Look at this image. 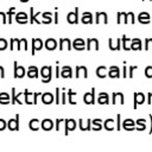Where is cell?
<instances>
[{"instance_id": "5", "label": "cell", "mask_w": 152, "mask_h": 152, "mask_svg": "<svg viewBox=\"0 0 152 152\" xmlns=\"http://www.w3.org/2000/svg\"><path fill=\"white\" fill-rule=\"evenodd\" d=\"M31 44H32L31 55H36L37 51H39V50H42L44 48V42L40 38H32L31 39Z\"/></svg>"}, {"instance_id": "28", "label": "cell", "mask_w": 152, "mask_h": 152, "mask_svg": "<svg viewBox=\"0 0 152 152\" xmlns=\"http://www.w3.org/2000/svg\"><path fill=\"white\" fill-rule=\"evenodd\" d=\"M42 101H43V103H45V104H50V103L55 102V95H53L52 93H50V91L43 93V94H42Z\"/></svg>"}, {"instance_id": "15", "label": "cell", "mask_w": 152, "mask_h": 152, "mask_svg": "<svg viewBox=\"0 0 152 152\" xmlns=\"http://www.w3.org/2000/svg\"><path fill=\"white\" fill-rule=\"evenodd\" d=\"M108 46L112 51H119L121 50V38H116L115 40L113 38L108 39Z\"/></svg>"}, {"instance_id": "22", "label": "cell", "mask_w": 152, "mask_h": 152, "mask_svg": "<svg viewBox=\"0 0 152 152\" xmlns=\"http://www.w3.org/2000/svg\"><path fill=\"white\" fill-rule=\"evenodd\" d=\"M75 75H76L77 78H81V77L87 78V77H88V69H87V66H84V65H78V66H76Z\"/></svg>"}, {"instance_id": "35", "label": "cell", "mask_w": 152, "mask_h": 152, "mask_svg": "<svg viewBox=\"0 0 152 152\" xmlns=\"http://www.w3.org/2000/svg\"><path fill=\"white\" fill-rule=\"evenodd\" d=\"M66 94H68V102L70 104L77 103V93L76 91H74L72 89H68L66 90Z\"/></svg>"}, {"instance_id": "10", "label": "cell", "mask_w": 152, "mask_h": 152, "mask_svg": "<svg viewBox=\"0 0 152 152\" xmlns=\"http://www.w3.org/2000/svg\"><path fill=\"white\" fill-rule=\"evenodd\" d=\"M58 46H59V50L63 51V50H68L70 51L72 49V42L69 39V38H59L58 40Z\"/></svg>"}, {"instance_id": "59", "label": "cell", "mask_w": 152, "mask_h": 152, "mask_svg": "<svg viewBox=\"0 0 152 152\" xmlns=\"http://www.w3.org/2000/svg\"><path fill=\"white\" fill-rule=\"evenodd\" d=\"M5 77V69L2 65H0V78H4Z\"/></svg>"}, {"instance_id": "52", "label": "cell", "mask_w": 152, "mask_h": 152, "mask_svg": "<svg viewBox=\"0 0 152 152\" xmlns=\"http://www.w3.org/2000/svg\"><path fill=\"white\" fill-rule=\"evenodd\" d=\"M0 24H7V15L5 12H0Z\"/></svg>"}, {"instance_id": "3", "label": "cell", "mask_w": 152, "mask_h": 152, "mask_svg": "<svg viewBox=\"0 0 152 152\" xmlns=\"http://www.w3.org/2000/svg\"><path fill=\"white\" fill-rule=\"evenodd\" d=\"M24 101L26 104H37V99L39 95H42V93H32L28 91V89H25L24 91Z\"/></svg>"}, {"instance_id": "44", "label": "cell", "mask_w": 152, "mask_h": 152, "mask_svg": "<svg viewBox=\"0 0 152 152\" xmlns=\"http://www.w3.org/2000/svg\"><path fill=\"white\" fill-rule=\"evenodd\" d=\"M134 21H135V15H134V13H133V12L126 13V21H125V24H134Z\"/></svg>"}, {"instance_id": "49", "label": "cell", "mask_w": 152, "mask_h": 152, "mask_svg": "<svg viewBox=\"0 0 152 152\" xmlns=\"http://www.w3.org/2000/svg\"><path fill=\"white\" fill-rule=\"evenodd\" d=\"M145 50H152V38H146L145 39Z\"/></svg>"}, {"instance_id": "33", "label": "cell", "mask_w": 152, "mask_h": 152, "mask_svg": "<svg viewBox=\"0 0 152 152\" xmlns=\"http://www.w3.org/2000/svg\"><path fill=\"white\" fill-rule=\"evenodd\" d=\"M103 127L106 131H113L114 128H116V124H115V120L112 119V118H108L103 121Z\"/></svg>"}, {"instance_id": "38", "label": "cell", "mask_w": 152, "mask_h": 152, "mask_svg": "<svg viewBox=\"0 0 152 152\" xmlns=\"http://www.w3.org/2000/svg\"><path fill=\"white\" fill-rule=\"evenodd\" d=\"M102 127H103L102 119H93L91 120V129L93 131H100Z\"/></svg>"}, {"instance_id": "30", "label": "cell", "mask_w": 152, "mask_h": 152, "mask_svg": "<svg viewBox=\"0 0 152 152\" xmlns=\"http://www.w3.org/2000/svg\"><path fill=\"white\" fill-rule=\"evenodd\" d=\"M146 127H147V121H146L145 119L139 118V119L135 120V131L142 132V131L146 129Z\"/></svg>"}, {"instance_id": "47", "label": "cell", "mask_w": 152, "mask_h": 152, "mask_svg": "<svg viewBox=\"0 0 152 152\" xmlns=\"http://www.w3.org/2000/svg\"><path fill=\"white\" fill-rule=\"evenodd\" d=\"M115 124H116V129L120 131L122 128V121H121V114H116V120H115Z\"/></svg>"}, {"instance_id": "57", "label": "cell", "mask_w": 152, "mask_h": 152, "mask_svg": "<svg viewBox=\"0 0 152 152\" xmlns=\"http://www.w3.org/2000/svg\"><path fill=\"white\" fill-rule=\"evenodd\" d=\"M146 96H147V104H152V91H148Z\"/></svg>"}, {"instance_id": "26", "label": "cell", "mask_w": 152, "mask_h": 152, "mask_svg": "<svg viewBox=\"0 0 152 152\" xmlns=\"http://www.w3.org/2000/svg\"><path fill=\"white\" fill-rule=\"evenodd\" d=\"M44 48L46 50H49V51H53L57 48V40L55 38H48L44 42Z\"/></svg>"}, {"instance_id": "14", "label": "cell", "mask_w": 152, "mask_h": 152, "mask_svg": "<svg viewBox=\"0 0 152 152\" xmlns=\"http://www.w3.org/2000/svg\"><path fill=\"white\" fill-rule=\"evenodd\" d=\"M86 40L82 38H75L72 40V49L77 50V51H83L86 49Z\"/></svg>"}, {"instance_id": "1", "label": "cell", "mask_w": 152, "mask_h": 152, "mask_svg": "<svg viewBox=\"0 0 152 152\" xmlns=\"http://www.w3.org/2000/svg\"><path fill=\"white\" fill-rule=\"evenodd\" d=\"M10 49L13 50H18L20 51L21 49L27 51L28 50V44H27V39L26 38H11L10 39Z\"/></svg>"}, {"instance_id": "19", "label": "cell", "mask_w": 152, "mask_h": 152, "mask_svg": "<svg viewBox=\"0 0 152 152\" xmlns=\"http://www.w3.org/2000/svg\"><path fill=\"white\" fill-rule=\"evenodd\" d=\"M14 20L18 24H27L28 21V15L25 12H18L14 14Z\"/></svg>"}, {"instance_id": "9", "label": "cell", "mask_w": 152, "mask_h": 152, "mask_svg": "<svg viewBox=\"0 0 152 152\" xmlns=\"http://www.w3.org/2000/svg\"><path fill=\"white\" fill-rule=\"evenodd\" d=\"M77 124L75 119H64V134L68 135L70 131H74L76 128Z\"/></svg>"}, {"instance_id": "23", "label": "cell", "mask_w": 152, "mask_h": 152, "mask_svg": "<svg viewBox=\"0 0 152 152\" xmlns=\"http://www.w3.org/2000/svg\"><path fill=\"white\" fill-rule=\"evenodd\" d=\"M108 76L110 78H119L121 76L120 74V68L116 66V65H110L108 68Z\"/></svg>"}, {"instance_id": "55", "label": "cell", "mask_w": 152, "mask_h": 152, "mask_svg": "<svg viewBox=\"0 0 152 152\" xmlns=\"http://www.w3.org/2000/svg\"><path fill=\"white\" fill-rule=\"evenodd\" d=\"M55 77H56V78L61 77V68L58 66V62H57V64H56V66H55Z\"/></svg>"}, {"instance_id": "18", "label": "cell", "mask_w": 152, "mask_h": 152, "mask_svg": "<svg viewBox=\"0 0 152 152\" xmlns=\"http://www.w3.org/2000/svg\"><path fill=\"white\" fill-rule=\"evenodd\" d=\"M122 128L126 129V131H134L135 129V120H133L131 118L124 119V121H122Z\"/></svg>"}, {"instance_id": "43", "label": "cell", "mask_w": 152, "mask_h": 152, "mask_svg": "<svg viewBox=\"0 0 152 152\" xmlns=\"http://www.w3.org/2000/svg\"><path fill=\"white\" fill-rule=\"evenodd\" d=\"M126 21V13L125 12H118L116 13V23L118 24H125Z\"/></svg>"}, {"instance_id": "36", "label": "cell", "mask_w": 152, "mask_h": 152, "mask_svg": "<svg viewBox=\"0 0 152 152\" xmlns=\"http://www.w3.org/2000/svg\"><path fill=\"white\" fill-rule=\"evenodd\" d=\"M26 76L28 78H37L38 77V68L36 65H31L28 66L27 71H26Z\"/></svg>"}, {"instance_id": "61", "label": "cell", "mask_w": 152, "mask_h": 152, "mask_svg": "<svg viewBox=\"0 0 152 152\" xmlns=\"http://www.w3.org/2000/svg\"><path fill=\"white\" fill-rule=\"evenodd\" d=\"M20 1H21V2H28L30 0H20Z\"/></svg>"}, {"instance_id": "39", "label": "cell", "mask_w": 152, "mask_h": 152, "mask_svg": "<svg viewBox=\"0 0 152 152\" xmlns=\"http://www.w3.org/2000/svg\"><path fill=\"white\" fill-rule=\"evenodd\" d=\"M131 42H132V39L127 38L126 36H122L121 37V48L125 51H129L131 50Z\"/></svg>"}, {"instance_id": "51", "label": "cell", "mask_w": 152, "mask_h": 152, "mask_svg": "<svg viewBox=\"0 0 152 152\" xmlns=\"http://www.w3.org/2000/svg\"><path fill=\"white\" fill-rule=\"evenodd\" d=\"M138 69V66L137 65H131V66H128V71H127V77H133V71L134 70H137Z\"/></svg>"}, {"instance_id": "46", "label": "cell", "mask_w": 152, "mask_h": 152, "mask_svg": "<svg viewBox=\"0 0 152 152\" xmlns=\"http://www.w3.org/2000/svg\"><path fill=\"white\" fill-rule=\"evenodd\" d=\"M61 103L62 104H65L66 103V89L65 88H62L61 89Z\"/></svg>"}, {"instance_id": "32", "label": "cell", "mask_w": 152, "mask_h": 152, "mask_svg": "<svg viewBox=\"0 0 152 152\" xmlns=\"http://www.w3.org/2000/svg\"><path fill=\"white\" fill-rule=\"evenodd\" d=\"M95 74H96V76H97L99 78H104V77H107V75H108V69H107V66H104V65H100V66L96 68Z\"/></svg>"}, {"instance_id": "11", "label": "cell", "mask_w": 152, "mask_h": 152, "mask_svg": "<svg viewBox=\"0 0 152 152\" xmlns=\"http://www.w3.org/2000/svg\"><path fill=\"white\" fill-rule=\"evenodd\" d=\"M13 65H14V77L15 78H21L26 75V69L23 66V65H19L17 61L13 62Z\"/></svg>"}, {"instance_id": "45", "label": "cell", "mask_w": 152, "mask_h": 152, "mask_svg": "<svg viewBox=\"0 0 152 152\" xmlns=\"http://www.w3.org/2000/svg\"><path fill=\"white\" fill-rule=\"evenodd\" d=\"M55 103L56 104L61 103V88H58V87L55 90Z\"/></svg>"}, {"instance_id": "62", "label": "cell", "mask_w": 152, "mask_h": 152, "mask_svg": "<svg viewBox=\"0 0 152 152\" xmlns=\"http://www.w3.org/2000/svg\"><path fill=\"white\" fill-rule=\"evenodd\" d=\"M141 1H145V0H141Z\"/></svg>"}, {"instance_id": "41", "label": "cell", "mask_w": 152, "mask_h": 152, "mask_svg": "<svg viewBox=\"0 0 152 152\" xmlns=\"http://www.w3.org/2000/svg\"><path fill=\"white\" fill-rule=\"evenodd\" d=\"M11 102V95L6 91H1L0 93V103L1 104H7Z\"/></svg>"}, {"instance_id": "29", "label": "cell", "mask_w": 152, "mask_h": 152, "mask_svg": "<svg viewBox=\"0 0 152 152\" xmlns=\"http://www.w3.org/2000/svg\"><path fill=\"white\" fill-rule=\"evenodd\" d=\"M81 23L84 25L93 24V13L91 12H83L81 17Z\"/></svg>"}, {"instance_id": "37", "label": "cell", "mask_w": 152, "mask_h": 152, "mask_svg": "<svg viewBox=\"0 0 152 152\" xmlns=\"http://www.w3.org/2000/svg\"><path fill=\"white\" fill-rule=\"evenodd\" d=\"M28 127H30L31 131H38L40 128V120L39 119H36V118L31 119L28 121Z\"/></svg>"}, {"instance_id": "8", "label": "cell", "mask_w": 152, "mask_h": 152, "mask_svg": "<svg viewBox=\"0 0 152 152\" xmlns=\"http://www.w3.org/2000/svg\"><path fill=\"white\" fill-rule=\"evenodd\" d=\"M125 96L121 91H113L112 93V104H124Z\"/></svg>"}, {"instance_id": "42", "label": "cell", "mask_w": 152, "mask_h": 152, "mask_svg": "<svg viewBox=\"0 0 152 152\" xmlns=\"http://www.w3.org/2000/svg\"><path fill=\"white\" fill-rule=\"evenodd\" d=\"M14 14H15V7H10L8 11L6 12V15H7V24H12V20H13Z\"/></svg>"}, {"instance_id": "17", "label": "cell", "mask_w": 152, "mask_h": 152, "mask_svg": "<svg viewBox=\"0 0 152 152\" xmlns=\"http://www.w3.org/2000/svg\"><path fill=\"white\" fill-rule=\"evenodd\" d=\"M95 23L96 24H108V14L106 12H96L95 13Z\"/></svg>"}, {"instance_id": "58", "label": "cell", "mask_w": 152, "mask_h": 152, "mask_svg": "<svg viewBox=\"0 0 152 152\" xmlns=\"http://www.w3.org/2000/svg\"><path fill=\"white\" fill-rule=\"evenodd\" d=\"M122 77H127V66L125 65V62H124V66H122Z\"/></svg>"}, {"instance_id": "25", "label": "cell", "mask_w": 152, "mask_h": 152, "mask_svg": "<svg viewBox=\"0 0 152 152\" xmlns=\"http://www.w3.org/2000/svg\"><path fill=\"white\" fill-rule=\"evenodd\" d=\"M138 21H139L140 24H144V25L150 24V23H151L150 13H147V12H140V13L138 14Z\"/></svg>"}, {"instance_id": "53", "label": "cell", "mask_w": 152, "mask_h": 152, "mask_svg": "<svg viewBox=\"0 0 152 152\" xmlns=\"http://www.w3.org/2000/svg\"><path fill=\"white\" fill-rule=\"evenodd\" d=\"M64 121V119H57L56 121H55V127H56V131H59L61 129V125H62V122Z\"/></svg>"}, {"instance_id": "12", "label": "cell", "mask_w": 152, "mask_h": 152, "mask_svg": "<svg viewBox=\"0 0 152 152\" xmlns=\"http://www.w3.org/2000/svg\"><path fill=\"white\" fill-rule=\"evenodd\" d=\"M83 102L87 104H93L95 102V88H91L90 91H86L83 94Z\"/></svg>"}, {"instance_id": "50", "label": "cell", "mask_w": 152, "mask_h": 152, "mask_svg": "<svg viewBox=\"0 0 152 152\" xmlns=\"http://www.w3.org/2000/svg\"><path fill=\"white\" fill-rule=\"evenodd\" d=\"M145 76L147 77V78H152V65H147L146 68H145Z\"/></svg>"}, {"instance_id": "34", "label": "cell", "mask_w": 152, "mask_h": 152, "mask_svg": "<svg viewBox=\"0 0 152 152\" xmlns=\"http://www.w3.org/2000/svg\"><path fill=\"white\" fill-rule=\"evenodd\" d=\"M97 102L100 104H108L109 103V95L106 91H101L97 95Z\"/></svg>"}, {"instance_id": "13", "label": "cell", "mask_w": 152, "mask_h": 152, "mask_svg": "<svg viewBox=\"0 0 152 152\" xmlns=\"http://www.w3.org/2000/svg\"><path fill=\"white\" fill-rule=\"evenodd\" d=\"M86 45H87V50L88 51H90V50L97 51L100 49V43H99L97 38H88L87 42H86Z\"/></svg>"}, {"instance_id": "56", "label": "cell", "mask_w": 152, "mask_h": 152, "mask_svg": "<svg viewBox=\"0 0 152 152\" xmlns=\"http://www.w3.org/2000/svg\"><path fill=\"white\" fill-rule=\"evenodd\" d=\"M53 17H55V18H53V21H55V24L57 25V24H58V8H57V7L55 8V13H53Z\"/></svg>"}, {"instance_id": "27", "label": "cell", "mask_w": 152, "mask_h": 152, "mask_svg": "<svg viewBox=\"0 0 152 152\" xmlns=\"http://www.w3.org/2000/svg\"><path fill=\"white\" fill-rule=\"evenodd\" d=\"M40 127L44 129V131H51L53 127H55V122L51 120V119H43L40 121Z\"/></svg>"}, {"instance_id": "48", "label": "cell", "mask_w": 152, "mask_h": 152, "mask_svg": "<svg viewBox=\"0 0 152 152\" xmlns=\"http://www.w3.org/2000/svg\"><path fill=\"white\" fill-rule=\"evenodd\" d=\"M7 46H8V42H7L5 38H0V51L6 50Z\"/></svg>"}, {"instance_id": "24", "label": "cell", "mask_w": 152, "mask_h": 152, "mask_svg": "<svg viewBox=\"0 0 152 152\" xmlns=\"http://www.w3.org/2000/svg\"><path fill=\"white\" fill-rule=\"evenodd\" d=\"M61 77L63 78H71L72 77V68L70 65H64L61 68Z\"/></svg>"}, {"instance_id": "31", "label": "cell", "mask_w": 152, "mask_h": 152, "mask_svg": "<svg viewBox=\"0 0 152 152\" xmlns=\"http://www.w3.org/2000/svg\"><path fill=\"white\" fill-rule=\"evenodd\" d=\"M142 49V42L139 38H133L131 42V50L133 51H140Z\"/></svg>"}, {"instance_id": "2", "label": "cell", "mask_w": 152, "mask_h": 152, "mask_svg": "<svg viewBox=\"0 0 152 152\" xmlns=\"http://www.w3.org/2000/svg\"><path fill=\"white\" fill-rule=\"evenodd\" d=\"M42 82L43 83H50L52 80V66L51 65H44L39 70Z\"/></svg>"}, {"instance_id": "54", "label": "cell", "mask_w": 152, "mask_h": 152, "mask_svg": "<svg viewBox=\"0 0 152 152\" xmlns=\"http://www.w3.org/2000/svg\"><path fill=\"white\" fill-rule=\"evenodd\" d=\"M5 128H7V121L0 118V131H4Z\"/></svg>"}, {"instance_id": "16", "label": "cell", "mask_w": 152, "mask_h": 152, "mask_svg": "<svg viewBox=\"0 0 152 152\" xmlns=\"http://www.w3.org/2000/svg\"><path fill=\"white\" fill-rule=\"evenodd\" d=\"M7 128L10 131H18L19 129V114H17L15 118H12L7 121Z\"/></svg>"}, {"instance_id": "60", "label": "cell", "mask_w": 152, "mask_h": 152, "mask_svg": "<svg viewBox=\"0 0 152 152\" xmlns=\"http://www.w3.org/2000/svg\"><path fill=\"white\" fill-rule=\"evenodd\" d=\"M148 118H150V131H148V133L151 134L152 133V114H148Z\"/></svg>"}, {"instance_id": "4", "label": "cell", "mask_w": 152, "mask_h": 152, "mask_svg": "<svg viewBox=\"0 0 152 152\" xmlns=\"http://www.w3.org/2000/svg\"><path fill=\"white\" fill-rule=\"evenodd\" d=\"M145 97H146V95L142 91H134V94H133V108L137 109L139 104H142L145 102Z\"/></svg>"}, {"instance_id": "6", "label": "cell", "mask_w": 152, "mask_h": 152, "mask_svg": "<svg viewBox=\"0 0 152 152\" xmlns=\"http://www.w3.org/2000/svg\"><path fill=\"white\" fill-rule=\"evenodd\" d=\"M78 12H80V8L78 7H75V10L72 11V12H69L68 14H66V21L69 23V24H78V20H80V18H78Z\"/></svg>"}, {"instance_id": "40", "label": "cell", "mask_w": 152, "mask_h": 152, "mask_svg": "<svg viewBox=\"0 0 152 152\" xmlns=\"http://www.w3.org/2000/svg\"><path fill=\"white\" fill-rule=\"evenodd\" d=\"M43 20H42V24H51L52 23V13L50 12H43L40 13Z\"/></svg>"}, {"instance_id": "21", "label": "cell", "mask_w": 152, "mask_h": 152, "mask_svg": "<svg viewBox=\"0 0 152 152\" xmlns=\"http://www.w3.org/2000/svg\"><path fill=\"white\" fill-rule=\"evenodd\" d=\"M38 14H40V12H34V8L31 7L30 8V19H28V23L30 24H42V21L38 19Z\"/></svg>"}, {"instance_id": "7", "label": "cell", "mask_w": 152, "mask_h": 152, "mask_svg": "<svg viewBox=\"0 0 152 152\" xmlns=\"http://www.w3.org/2000/svg\"><path fill=\"white\" fill-rule=\"evenodd\" d=\"M24 95V93H18L17 90H15V88H12L11 89V103L12 104H23V102H21V100H20V97Z\"/></svg>"}, {"instance_id": "20", "label": "cell", "mask_w": 152, "mask_h": 152, "mask_svg": "<svg viewBox=\"0 0 152 152\" xmlns=\"http://www.w3.org/2000/svg\"><path fill=\"white\" fill-rule=\"evenodd\" d=\"M77 122H78L77 125L81 128V131H90L91 129V119H87V120L80 119Z\"/></svg>"}]
</instances>
